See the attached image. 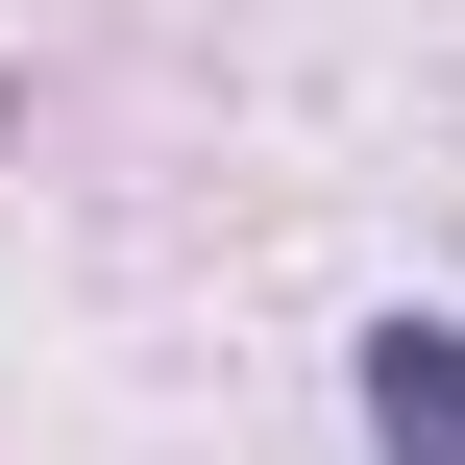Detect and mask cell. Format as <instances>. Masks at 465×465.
<instances>
[{"label": "cell", "mask_w": 465, "mask_h": 465, "mask_svg": "<svg viewBox=\"0 0 465 465\" xmlns=\"http://www.w3.org/2000/svg\"><path fill=\"white\" fill-rule=\"evenodd\" d=\"M368 441H392V465H465V343H441V319L368 343Z\"/></svg>", "instance_id": "obj_1"}]
</instances>
